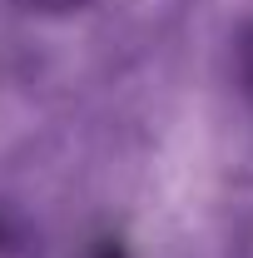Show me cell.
Instances as JSON below:
<instances>
[{
	"label": "cell",
	"instance_id": "cell-2",
	"mask_svg": "<svg viewBox=\"0 0 253 258\" xmlns=\"http://www.w3.org/2000/svg\"><path fill=\"white\" fill-rule=\"evenodd\" d=\"M15 5H25L35 15H65V10H80L85 0H15Z\"/></svg>",
	"mask_w": 253,
	"mask_h": 258
},
{
	"label": "cell",
	"instance_id": "cell-3",
	"mask_svg": "<svg viewBox=\"0 0 253 258\" xmlns=\"http://www.w3.org/2000/svg\"><path fill=\"white\" fill-rule=\"evenodd\" d=\"M238 75H243V90L253 95V30L243 35V45H238Z\"/></svg>",
	"mask_w": 253,
	"mask_h": 258
},
{
	"label": "cell",
	"instance_id": "cell-1",
	"mask_svg": "<svg viewBox=\"0 0 253 258\" xmlns=\"http://www.w3.org/2000/svg\"><path fill=\"white\" fill-rule=\"evenodd\" d=\"M0 258H40V233L10 199H0Z\"/></svg>",
	"mask_w": 253,
	"mask_h": 258
}]
</instances>
